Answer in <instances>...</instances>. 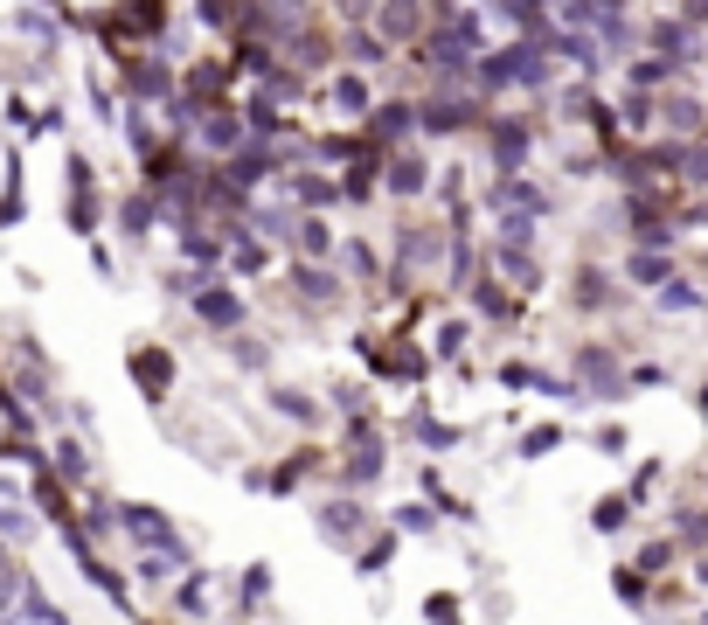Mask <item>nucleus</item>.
I'll use <instances>...</instances> for the list:
<instances>
[{
	"mask_svg": "<svg viewBox=\"0 0 708 625\" xmlns=\"http://www.w3.org/2000/svg\"><path fill=\"white\" fill-rule=\"evenodd\" d=\"M625 271H633V285H667L674 278V257L667 250H633V265H625Z\"/></svg>",
	"mask_w": 708,
	"mask_h": 625,
	"instance_id": "2",
	"label": "nucleus"
},
{
	"mask_svg": "<svg viewBox=\"0 0 708 625\" xmlns=\"http://www.w3.org/2000/svg\"><path fill=\"white\" fill-rule=\"evenodd\" d=\"M376 21H382V35H389V42H417V35L431 29L424 0H382V8H376Z\"/></svg>",
	"mask_w": 708,
	"mask_h": 625,
	"instance_id": "1",
	"label": "nucleus"
}]
</instances>
